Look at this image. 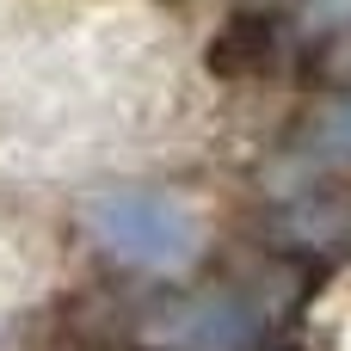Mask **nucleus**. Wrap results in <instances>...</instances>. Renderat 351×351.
Segmentation results:
<instances>
[{
  "label": "nucleus",
  "mask_w": 351,
  "mask_h": 351,
  "mask_svg": "<svg viewBox=\"0 0 351 351\" xmlns=\"http://www.w3.org/2000/svg\"><path fill=\"white\" fill-rule=\"evenodd\" d=\"M86 222H93V234H99L117 259H130V265H154V271H167V265H185V259L197 253V222H191L179 204L154 197V191H117V197H99Z\"/></svg>",
  "instance_id": "nucleus-1"
},
{
  "label": "nucleus",
  "mask_w": 351,
  "mask_h": 351,
  "mask_svg": "<svg viewBox=\"0 0 351 351\" xmlns=\"http://www.w3.org/2000/svg\"><path fill=\"white\" fill-rule=\"evenodd\" d=\"M315 12H327V19H351V0H315Z\"/></svg>",
  "instance_id": "nucleus-3"
},
{
  "label": "nucleus",
  "mask_w": 351,
  "mask_h": 351,
  "mask_svg": "<svg viewBox=\"0 0 351 351\" xmlns=\"http://www.w3.org/2000/svg\"><path fill=\"white\" fill-rule=\"evenodd\" d=\"M179 321L173 327H160L167 339H179V346H204V351H228L247 339V315L241 308H222V302H197V308H173Z\"/></svg>",
  "instance_id": "nucleus-2"
}]
</instances>
